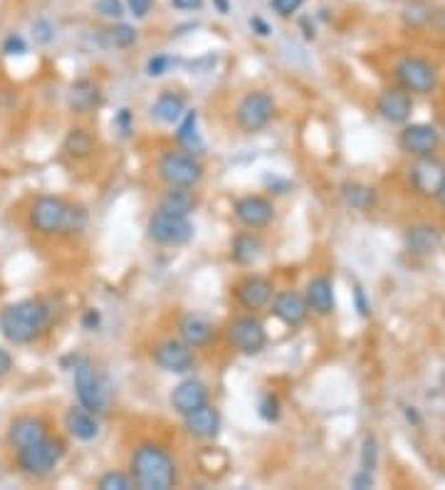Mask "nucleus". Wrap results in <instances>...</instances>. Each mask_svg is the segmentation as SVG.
<instances>
[{
    "mask_svg": "<svg viewBox=\"0 0 445 490\" xmlns=\"http://www.w3.org/2000/svg\"><path fill=\"white\" fill-rule=\"evenodd\" d=\"M218 8H220V12H228V0H216Z\"/></svg>",
    "mask_w": 445,
    "mask_h": 490,
    "instance_id": "nucleus-47",
    "label": "nucleus"
},
{
    "mask_svg": "<svg viewBox=\"0 0 445 490\" xmlns=\"http://www.w3.org/2000/svg\"><path fill=\"white\" fill-rule=\"evenodd\" d=\"M82 325L87 327V329H95L99 325V312L97 310H87V315L82 320Z\"/></svg>",
    "mask_w": 445,
    "mask_h": 490,
    "instance_id": "nucleus-45",
    "label": "nucleus"
},
{
    "mask_svg": "<svg viewBox=\"0 0 445 490\" xmlns=\"http://www.w3.org/2000/svg\"><path fill=\"white\" fill-rule=\"evenodd\" d=\"M235 300L250 312L262 310L272 300V283L260 275H250L243 283L235 285Z\"/></svg>",
    "mask_w": 445,
    "mask_h": 490,
    "instance_id": "nucleus-17",
    "label": "nucleus"
},
{
    "mask_svg": "<svg viewBox=\"0 0 445 490\" xmlns=\"http://www.w3.org/2000/svg\"><path fill=\"white\" fill-rule=\"evenodd\" d=\"M304 297H307L309 310L319 317H329L334 312V307H337V303H334V285H332V280L325 278V275L309 280Z\"/></svg>",
    "mask_w": 445,
    "mask_h": 490,
    "instance_id": "nucleus-21",
    "label": "nucleus"
},
{
    "mask_svg": "<svg viewBox=\"0 0 445 490\" xmlns=\"http://www.w3.org/2000/svg\"><path fill=\"white\" fill-rule=\"evenodd\" d=\"M376 453H379L376 438H374V436H367L364 451H361V470H364V473H374V469H376Z\"/></svg>",
    "mask_w": 445,
    "mask_h": 490,
    "instance_id": "nucleus-35",
    "label": "nucleus"
},
{
    "mask_svg": "<svg viewBox=\"0 0 445 490\" xmlns=\"http://www.w3.org/2000/svg\"><path fill=\"white\" fill-rule=\"evenodd\" d=\"M35 30H40V35H37V37H40V43H50V40H53V35H50V25H47V22H37V28H35Z\"/></svg>",
    "mask_w": 445,
    "mask_h": 490,
    "instance_id": "nucleus-46",
    "label": "nucleus"
},
{
    "mask_svg": "<svg viewBox=\"0 0 445 490\" xmlns=\"http://www.w3.org/2000/svg\"><path fill=\"white\" fill-rule=\"evenodd\" d=\"M185 112V99L176 92H163L152 104V117L161 124H176L181 121Z\"/></svg>",
    "mask_w": 445,
    "mask_h": 490,
    "instance_id": "nucleus-26",
    "label": "nucleus"
},
{
    "mask_svg": "<svg viewBox=\"0 0 445 490\" xmlns=\"http://www.w3.org/2000/svg\"><path fill=\"white\" fill-rule=\"evenodd\" d=\"M399 146L403 152L411 154L416 159L421 156H433L435 149L441 146V134L431 124H408L399 134Z\"/></svg>",
    "mask_w": 445,
    "mask_h": 490,
    "instance_id": "nucleus-13",
    "label": "nucleus"
},
{
    "mask_svg": "<svg viewBox=\"0 0 445 490\" xmlns=\"http://www.w3.org/2000/svg\"><path fill=\"white\" fill-rule=\"evenodd\" d=\"M262 243L252 233H240L233 240V261L238 265H252V262L260 258Z\"/></svg>",
    "mask_w": 445,
    "mask_h": 490,
    "instance_id": "nucleus-28",
    "label": "nucleus"
},
{
    "mask_svg": "<svg viewBox=\"0 0 445 490\" xmlns=\"http://www.w3.org/2000/svg\"><path fill=\"white\" fill-rule=\"evenodd\" d=\"M184 426L194 438H213L220 431V411L213 403H203L196 411L184 416Z\"/></svg>",
    "mask_w": 445,
    "mask_h": 490,
    "instance_id": "nucleus-20",
    "label": "nucleus"
},
{
    "mask_svg": "<svg viewBox=\"0 0 445 490\" xmlns=\"http://www.w3.org/2000/svg\"><path fill=\"white\" fill-rule=\"evenodd\" d=\"M438 198H441V203H443V206H445V186H443V188H441V194H438Z\"/></svg>",
    "mask_w": 445,
    "mask_h": 490,
    "instance_id": "nucleus-48",
    "label": "nucleus"
},
{
    "mask_svg": "<svg viewBox=\"0 0 445 490\" xmlns=\"http://www.w3.org/2000/svg\"><path fill=\"white\" fill-rule=\"evenodd\" d=\"M43 438H47V424L43 419H35V416H22V419H15L8 428V441L15 451H22V448L33 446V444H40Z\"/></svg>",
    "mask_w": 445,
    "mask_h": 490,
    "instance_id": "nucleus-19",
    "label": "nucleus"
},
{
    "mask_svg": "<svg viewBox=\"0 0 445 490\" xmlns=\"http://www.w3.org/2000/svg\"><path fill=\"white\" fill-rule=\"evenodd\" d=\"M30 226L40 236H75L87 226V211L57 196H40L30 208Z\"/></svg>",
    "mask_w": 445,
    "mask_h": 490,
    "instance_id": "nucleus-2",
    "label": "nucleus"
},
{
    "mask_svg": "<svg viewBox=\"0 0 445 490\" xmlns=\"http://www.w3.org/2000/svg\"><path fill=\"white\" fill-rule=\"evenodd\" d=\"M153 361L161 367L163 371H171V374H185V371L194 370L196 357H194V349L185 345L184 339H163L153 347Z\"/></svg>",
    "mask_w": 445,
    "mask_h": 490,
    "instance_id": "nucleus-11",
    "label": "nucleus"
},
{
    "mask_svg": "<svg viewBox=\"0 0 445 490\" xmlns=\"http://www.w3.org/2000/svg\"><path fill=\"white\" fill-rule=\"evenodd\" d=\"M65 152L75 159H87L95 152V139L85 129H72L65 139Z\"/></svg>",
    "mask_w": 445,
    "mask_h": 490,
    "instance_id": "nucleus-31",
    "label": "nucleus"
},
{
    "mask_svg": "<svg viewBox=\"0 0 445 490\" xmlns=\"http://www.w3.org/2000/svg\"><path fill=\"white\" fill-rule=\"evenodd\" d=\"M62 456H65L62 441L47 436L40 444H33V446L18 451V463H21L22 473L33 476V478H45V476H50L57 469V463L62 461Z\"/></svg>",
    "mask_w": 445,
    "mask_h": 490,
    "instance_id": "nucleus-5",
    "label": "nucleus"
},
{
    "mask_svg": "<svg viewBox=\"0 0 445 490\" xmlns=\"http://www.w3.org/2000/svg\"><path fill=\"white\" fill-rule=\"evenodd\" d=\"M12 370V357H11V352L8 349H3L0 347V379L8 374V371Z\"/></svg>",
    "mask_w": 445,
    "mask_h": 490,
    "instance_id": "nucleus-43",
    "label": "nucleus"
},
{
    "mask_svg": "<svg viewBox=\"0 0 445 490\" xmlns=\"http://www.w3.org/2000/svg\"><path fill=\"white\" fill-rule=\"evenodd\" d=\"M250 28L260 35V37H268V35H270V25L262 21V18H252V21H250Z\"/></svg>",
    "mask_w": 445,
    "mask_h": 490,
    "instance_id": "nucleus-44",
    "label": "nucleus"
},
{
    "mask_svg": "<svg viewBox=\"0 0 445 490\" xmlns=\"http://www.w3.org/2000/svg\"><path fill=\"white\" fill-rule=\"evenodd\" d=\"M169 67H171V57H166V54H156V57L149 60V65H146V75L161 77Z\"/></svg>",
    "mask_w": 445,
    "mask_h": 490,
    "instance_id": "nucleus-38",
    "label": "nucleus"
},
{
    "mask_svg": "<svg viewBox=\"0 0 445 490\" xmlns=\"http://www.w3.org/2000/svg\"><path fill=\"white\" fill-rule=\"evenodd\" d=\"M127 3H129V11L136 21H144V18L152 12L153 5V0H127Z\"/></svg>",
    "mask_w": 445,
    "mask_h": 490,
    "instance_id": "nucleus-39",
    "label": "nucleus"
},
{
    "mask_svg": "<svg viewBox=\"0 0 445 490\" xmlns=\"http://www.w3.org/2000/svg\"><path fill=\"white\" fill-rule=\"evenodd\" d=\"M65 426L67 431H70V436L77 438V441H92V438H97L99 434L97 414L87 411L82 403H79V406H72V409L67 411Z\"/></svg>",
    "mask_w": 445,
    "mask_h": 490,
    "instance_id": "nucleus-23",
    "label": "nucleus"
},
{
    "mask_svg": "<svg viewBox=\"0 0 445 490\" xmlns=\"http://www.w3.org/2000/svg\"><path fill=\"white\" fill-rule=\"evenodd\" d=\"M233 211H235V218H238L240 223L250 230L268 228L272 223V218H275V206L262 196L238 198Z\"/></svg>",
    "mask_w": 445,
    "mask_h": 490,
    "instance_id": "nucleus-14",
    "label": "nucleus"
},
{
    "mask_svg": "<svg viewBox=\"0 0 445 490\" xmlns=\"http://www.w3.org/2000/svg\"><path fill=\"white\" fill-rule=\"evenodd\" d=\"M342 196L347 201V206L357 208V211H367V208L374 206V201H376L374 188L364 184H344L342 186Z\"/></svg>",
    "mask_w": 445,
    "mask_h": 490,
    "instance_id": "nucleus-30",
    "label": "nucleus"
},
{
    "mask_svg": "<svg viewBox=\"0 0 445 490\" xmlns=\"http://www.w3.org/2000/svg\"><path fill=\"white\" fill-rule=\"evenodd\" d=\"M75 389L79 403L92 411V414H107L111 406V392L104 377L95 370V364L87 360H82L75 367Z\"/></svg>",
    "mask_w": 445,
    "mask_h": 490,
    "instance_id": "nucleus-4",
    "label": "nucleus"
},
{
    "mask_svg": "<svg viewBox=\"0 0 445 490\" xmlns=\"http://www.w3.org/2000/svg\"><path fill=\"white\" fill-rule=\"evenodd\" d=\"M441 245V233L433 226H416L406 233V248L416 255H428Z\"/></svg>",
    "mask_w": 445,
    "mask_h": 490,
    "instance_id": "nucleus-27",
    "label": "nucleus"
},
{
    "mask_svg": "<svg viewBox=\"0 0 445 490\" xmlns=\"http://www.w3.org/2000/svg\"><path fill=\"white\" fill-rule=\"evenodd\" d=\"M260 416L265 421H277L280 419V399L272 394H265L260 402Z\"/></svg>",
    "mask_w": 445,
    "mask_h": 490,
    "instance_id": "nucleus-36",
    "label": "nucleus"
},
{
    "mask_svg": "<svg viewBox=\"0 0 445 490\" xmlns=\"http://www.w3.org/2000/svg\"><path fill=\"white\" fill-rule=\"evenodd\" d=\"M114 124L121 129V137H129V131H131L129 109H121L119 114H117V120H114Z\"/></svg>",
    "mask_w": 445,
    "mask_h": 490,
    "instance_id": "nucleus-41",
    "label": "nucleus"
},
{
    "mask_svg": "<svg viewBox=\"0 0 445 490\" xmlns=\"http://www.w3.org/2000/svg\"><path fill=\"white\" fill-rule=\"evenodd\" d=\"M99 490H131L134 488V478L127 476V473H119V470H109L104 473L97 483Z\"/></svg>",
    "mask_w": 445,
    "mask_h": 490,
    "instance_id": "nucleus-33",
    "label": "nucleus"
},
{
    "mask_svg": "<svg viewBox=\"0 0 445 490\" xmlns=\"http://www.w3.org/2000/svg\"><path fill=\"white\" fill-rule=\"evenodd\" d=\"M393 75L399 79L401 89L413 92V95H431L438 82L435 67L425 62L424 57H403L393 67Z\"/></svg>",
    "mask_w": 445,
    "mask_h": 490,
    "instance_id": "nucleus-9",
    "label": "nucleus"
},
{
    "mask_svg": "<svg viewBox=\"0 0 445 490\" xmlns=\"http://www.w3.org/2000/svg\"><path fill=\"white\" fill-rule=\"evenodd\" d=\"M104 40H107L109 47H131L136 43V30L127 25V22H119V25H111L109 30H104Z\"/></svg>",
    "mask_w": 445,
    "mask_h": 490,
    "instance_id": "nucleus-32",
    "label": "nucleus"
},
{
    "mask_svg": "<svg viewBox=\"0 0 445 490\" xmlns=\"http://www.w3.org/2000/svg\"><path fill=\"white\" fill-rule=\"evenodd\" d=\"M176 139L184 144L185 149L191 154H201L206 146H203V139L198 134V114L196 112H188L181 121V127L176 131Z\"/></svg>",
    "mask_w": 445,
    "mask_h": 490,
    "instance_id": "nucleus-29",
    "label": "nucleus"
},
{
    "mask_svg": "<svg viewBox=\"0 0 445 490\" xmlns=\"http://www.w3.org/2000/svg\"><path fill=\"white\" fill-rule=\"evenodd\" d=\"M176 11H198L203 8V0H171Z\"/></svg>",
    "mask_w": 445,
    "mask_h": 490,
    "instance_id": "nucleus-42",
    "label": "nucleus"
},
{
    "mask_svg": "<svg viewBox=\"0 0 445 490\" xmlns=\"http://www.w3.org/2000/svg\"><path fill=\"white\" fill-rule=\"evenodd\" d=\"M146 233L159 245L178 248V245H185L188 240L194 238V223L188 220V216H174V213L156 211L146 223Z\"/></svg>",
    "mask_w": 445,
    "mask_h": 490,
    "instance_id": "nucleus-8",
    "label": "nucleus"
},
{
    "mask_svg": "<svg viewBox=\"0 0 445 490\" xmlns=\"http://www.w3.org/2000/svg\"><path fill=\"white\" fill-rule=\"evenodd\" d=\"M3 53L5 54H22L25 53V40L21 35H11L5 43H3Z\"/></svg>",
    "mask_w": 445,
    "mask_h": 490,
    "instance_id": "nucleus-40",
    "label": "nucleus"
},
{
    "mask_svg": "<svg viewBox=\"0 0 445 490\" xmlns=\"http://www.w3.org/2000/svg\"><path fill=\"white\" fill-rule=\"evenodd\" d=\"M304 5V0H270V8L283 18H290Z\"/></svg>",
    "mask_w": 445,
    "mask_h": 490,
    "instance_id": "nucleus-37",
    "label": "nucleus"
},
{
    "mask_svg": "<svg viewBox=\"0 0 445 490\" xmlns=\"http://www.w3.org/2000/svg\"><path fill=\"white\" fill-rule=\"evenodd\" d=\"M196 206L198 198L194 188H176V186H169V191L159 201V211L174 213V216H188Z\"/></svg>",
    "mask_w": 445,
    "mask_h": 490,
    "instance_id": "nucleus-25",
    "label": "nucleus"
},
{
    "mask_svg": "<svg viewBox=\"0 0 445 490\" xmlns=\"http://www.w3.org/2000/svg\"><path fill=\"white\" fill-rule=\"evenodd\" d=\"M131 478L142 490H169L176 486V463L166 448L142 444L131 456Z\"/></svg>",
    "mask_w": 445,
    "mask_h": 490,
    "instance_id": "nucleus-3",
    "label": "nucleus"
},
{
    "mask_svg": "<svg viewBox=\"0 0 445 490\" xmlns=\"http://www.w3.org/2000/svg\"><path fill=\"white\" fill-rule=\"evenodd\" d=\"M203 403H208V386L203 381L185 379L178 386H174V392H171V406H174L176 414H191Z\"/></svg>",
    "mask_w": 445,
    "mask_h": 490,
    "instance_id": "nucleus-18",
    "label": "nucleus"
},
{
    "mask_svg": "<svg viewBox=\"0 0 445 490\" xmlns=\"http://www.w3.org/2000/svg\"><path fill=\"white\" fill-rule=\"evenodd\" d=\"M156 169H159V176H161L163 184L176 186V188H194L203 179V166L198 163L194 154H163Z\"/></svg>",
    "mask_w": 445,
    "mask_h": 490,
    "instance_id": "nucleus-6",
    "label": "nucleus"
},
{
    "mask_svg": "<svg viewBox=\"0 0 445 490\" xmlns=\"http://www.w3.org/2000/svg\"><path fill=\"white\" fill-rule=\"evenodd\" d=\"M228 339L238 352L252 357V354H260L262 349H265V345H268V332H265L260 320H255L252 315H245L230 322Z\"/></svg>",
    "mask_w": 445,
    "mask_h": 490,
    "instance_id": "nucleus-10",
    "label": "nucleus"
},
{
    "mask_svg": "<svg viewBox=\"0 0 445 490\" xmlns=\"http://www.w3.org/2000/svg\"><path fill=\"white\" fill-rule=\"evenodd\" d=\"M53 322V312L43 300H21L0 312V332L12 345H30L43 337Z\"/></svg>",
    "mask_w": 445,
    "mask_h": 490,
    "instance_id": "nucleus-1",
    "label": "nucleus"
},
{
    "mask_svg": "<svg viewBox=\"0 0 445 490\" xmlns=\"http://www.w3.org/2000/svg\"><path fill=\"white\" fill-rule=\"evenodd\" d=\"M272 114H275V99L268 92L255 89V92H248L238 102V107H235V124L245 134H258V131H262L270 124Z\"/></svg>",
    "mask_w": 445,
    "mask_h": 490,
    "instance_id": "nucleus-7",
    "label": "nucleus"
},
{
    "mask_svg": "<svg viewBox=\"0 0 445 490\" xmlns=\"http://www.w3.org/2000/svg\"><path fill=\"white\" fill-rule=\"evenodd\" d=\"M95 11H97L102 18L119 21L121 15H124V3H121V0H95Z\"/></svg>",
    "mask_w": 445,
    "mask_h": 490,
    "instance_id": "nucleus-34",
    "label": "nucleus"
},
{
    "mask_svg": "<svg viewBox=\"0 0 445 490\" xmlns=\"http://www.w3.org/2000/svg\"><path fill=\"white\" fill-rule=\"evenodd\" d=\"M178 332H181V339L191 349H201L210 345V339L216 335L213 325L208 322L206 317L201 315H184L181 322H178Z\"/></svg>",
    "mask_w": 445,
    "mask_h": 490,
    "instance_id": "nucleus-22",
    "label": "nucleus"
},
{
    "mask_svg": "<svg viewBox=\"0 0 445 490\" xmlns=\"http://www.w3.org/2000/svg\"><path fill=\"white\" fill-rule=\"evenodd\" d=\"M67 104L75 114H89L99 104V87L92 79H79L67 92Z\"/></svg>",
    "mask_w": 445,
    "mask_h": 490,
    "instance_id": "nucleus-24",
    "label": "nucleus"
},
{
    "mask_svg": "<svg viewBox=\"0 0 445 490\" xmlns=\"http://www.w3.org/2000/svg\"><path fill=\"white\" fill-rule=\"evenodd\" d=\"M411 109H413V99L411 95L401 87H393V89H383L376 99V112H379L381 117L386 121H391V124H403V121H408L411 117Z\"/></svg>",
    "mask_w": 445,
    "mask_h": 490,
    "instance_id": "nucleus-15",
    "label": "nucleus"
},
{
    "mask_svg": "<svg viewBox=\"0 0 445 490\" xmlns=\"http://www.w3.org/2000/svg\"><path fill=\"white\" fill-rule=\"evenodd\" d=\"M411 184L421 196L438 198L445 186V163L438 162L435 156H421L411 166Z\"/></svg>",
    "mask_w": 445,
    "mask_h": 490,
    "instance_id": "nucleus-12",
    "label": "nucleus"
},
{
    "mask_svg": "<svg viewBox=\"0 0 445 490\" xmlns=\"http://www.w3.org/2000/svg\"><path fill=\"white\" fill-rule=\"evenodd\" d=\"M272 315L277 317L280 322L287 327H300L304 325V320L309 317V305H307V297L294 290L280 293L272 303Z\"/></svg>",
    "mask_w": 445,
    "mask_h": 490,
    "instance_id": "nucleus-16",
    "label": "nucleus"
}]
</instances>
